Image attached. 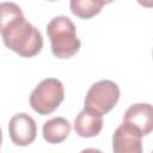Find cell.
I'll list each match as a JSON object with an SVG mask.
<instances>
[{"label":"cell","mask_w":153,"mask_h":153,"mask_svg":"<svg viewBox=\"0 0 153 153\" xmlns=\"http://www.w3.org/2000/svg\"><path fill=\"white\" fill-rule=\"evenodd\" d=\"M4 44L22 57H33L43 48L41 31L29 23L24 14L13 18L0 31Z\"/></svg>","instance_id":"1"},{"label":"cell","mask_w":153,"mask_h":153,"mask_svg":"<svg viewBox=\"0 0 153 153\" xmlns=\"http://www.w3.org/2000/svg\"><path fill=\"white\" fill-rule=\"evenodd\" d=\"M47 35L51 53L57 59H71L80 49L81 43L76 35V27L67 16L54 17L47 25Z\"/></svg>","instance_id":"2"},{"label":"cell","mask_w":153,"mask_h":153,"mask_svg":"<svg viewBox=\"0 0 153 153\" xmlns=\"http://www.w3.org/2000/svg\"><path fill=\"white\" fill-rule=\"evenodd\" d=\"M65 99V88L56 78L42 80L31 92L29 103L33 111L39 115L54 112Z\"/></svg>","instance_id":"3"},{"label":"cell","mask_w":153,"mask_h":153,"mask_svg":"<svg viewBox=\"0 0 153 153\" xmlns=\"http://www.w3.org/2000/svg\"><path fill=\"white\" fill-rule=\"evenodd\" d=\"M118 99V85L112 80H100L88 88L84 100V109L103 116L114 109Z\"/></svg>","instance_id":"4"},{"label":"cell","mask_w":153,"mask_h":153,"mask_svg":"<svg viewBox=\"0 0 153 153\" xmlns=\"http://www.w3.org/2000/svg\"><path fill=\"white\" fill-rule=\"evenodd\" d=\"M122 124L140 137L148 135L153 129V109L149 103L130 105L123 115Z\"/></svg>","instance_id":"5"},{"label":"cell","mask_w":153,"mask_h":153,"mask_svg":"<svg viewBox=\"0 0 153 153\" xmlns=\"http://www.w3.org/2000/svg\"><path fill=\"white\" fill-rule=\"evenodd\" d=\"M8 134L11 141L16 146H29L35 141L37 135L36 122L30 115L25 112L16 114L10 120Z\"/></svg>","instance_id":"6"},{"label":"cell","mask_w":153,"mask_h":153,"mask_svg":"<svg viewBox=\"0 0 153 153\" xmlns=\"http://www.w3.org/2000/svg\"><path fill=\"white\" fill-rule=\"evenodd\" d=\"M142 137L120 124L112 135V153H142Z\"/></svg>","instance_id":"7"},{"label":"cell","mask_w":153,"mask_h":153,"mask_svg":"<svg viewBox=\"0 0 153 153\" xmlns=\"http://www.w3.org/2000/svg\"><path fill=\"white\" fill-rule=\"evenodd\" d=\"M103 129V116L82 109L74 120V130L80 137H94Z\"/></svg>","instance_id":"8"},{"label":"cell","mask_w":153,"mask_h":153,"mask_svg":"<svg viewBox=\"0 0 153 153\" xmlns=\"http://www.w3.org/2000/svg\"><path fill=\"white\" fill-rule=\"evenodd\" d=\"M72 126L65 117H53L44 122L42 133L48 143H60L71 134Z\"/></svg>","instance_id":"9"},{"label":"cell","mask_w":153,"mask_h":153,"mask_svg":"<svg viewBox=\"0 0 153 153\" xmlns=\"http://www.w3.org/2000/svg\"><path fill=\"white\" fill-rule=\"evenodd\" d=\"M106 4L108 2L105 1L98 0H72L69 2V7L74 16L81 19H90L97 16Z\"/></svg>","instance_id":"10"},{"label":"cell","mask_w":153,"mask_h":153,"mask_svg":"<svg viewBox=\"0 0 153 153\" xmlns=\"http://www.w3.org/2000/svg\"><path fill=\"white\" fill-rule=\"evenodd\" d=\"M20 14H23V11L16 2H0V31L7 23Z\"/></svg>","instance_id":"11"},{"label":"cell","mask_w":153,"mask_h":153,"mask_svg":"<svg viewBox=\"0 0 153 153\" xmlns=\"http://www.w3.org/2000/svg\"><path fill=\"white\" fill-rule=\"evenodd\" d=\"M80 153H103L100 149H97V148H85V149H82Z\"/></svg>","instance_id":"12"},{"label":"cell","mask_w":153,"mask_h":153,"mask_svg":"<svg viewBox=\"0 0 153 153\" xmlns=\"http://www.w3.org/2000/svg\"><path fill=\"white\" fill-rule=\"evenodd\" d=\"M1 142H2V131H1V128H0V146H1Z\"/></svg>","instance_id":"13"}]
</instances>
